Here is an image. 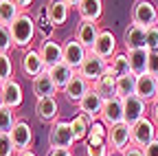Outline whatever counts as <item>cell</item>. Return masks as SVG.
I'll list each match as a JSON object with an SVG mask.
<instances>
[{
  "instance_id": "cell-1",
  "label": "cell",
  "mask_w": 158,
  "mask_h": 156,
  "mask_svg": "<svg viewBox=\"0 0 158 156\" xmlns=\"http://www.w3.org/2000/svg\"><path fill=\"white\" fill-rule=\"evenodd\" d=\"M11 31V37H13V46L15 48H31L33 40H35V35H37V27H35V18L29 13V11H22L15 20L13 24L9 27Z\"/></svg>"
},
{
  "instance_id": "cell-2",
  "label": "cell",
  "mask_w": 158,
  "mask_h": 156,
  "mask_svg": "<svg viewBox=\"0 0 158 156\" xmlns=\"http://www.w3.org/2000/svg\"><path fill=\"white\" fill-rule=\"evenodd\" d=\"M75 143L77 141H75L70 121L57 119L51 123V130H48V147L51 150H73Z\"/></svg>"
},
{
  "instance_id": "cell-3",
  "label": "cell",
  "mask_w": 158,
  "mask_h": 156,
  "mask_svg": "<svg viewBox=\"0 0 158 156\" xmlns=\"http://www.w3.org/2000/svg\"><path fill=\"white\" fill-rule=\"evenodd\" d=\"M130 20H132V24L147 29V27L158 22V7L152 0H136L132 5V11H130Z\"/></svg>"
},
{
  "instance_id": "cell-4",
  "label": "cell",
  "mask_w": 158,
  "mask_h": 156,
  "mask_svg": "<svg viewBox=\"0 0 158 156\" xmlns=\"http://www.w3.org/2000/svg\"><path fill=\"white\" fill-rule=\"evenodd\" d=\"M156 139H158V125L152 121V116H145V119L132 125V145H138L145 150Z\"/></svg>"
},
{
  "instance_id": "cell-5",
  "label": "cell",
  "mask_w": 158,
  "mask_h": 156,
  "mask_svg": "<svg viewBox=\"0 0 158 156\" xmlns=\"http://www.w3.org/2000/svg\"><path fill=\"white\" fill-rule=\"evenodd\" d=\"M11 136V143L15 147V152H22V150H31L33 145V139H35V134H33V128L27 119H18L13 130L9 132Z\"/></svg>"
},
{
  "instance_id": "cell-6",
  "label": "cell",
  "mask_w": 158,
  "mask_h": 156,
  "mask_svg": "<svg viewBox=\"0 0 158 156\" xmlns=\"http://www.w3.org/2000/svg\"><path fill=\"white\" fill-rule=\"evenodd\" d=\"M147 101H143L138 95H130V97H125L123 99V112H125V123L132 128L134 123H138L141 119H145V116H149L147 114Z\"/></svg>"
},
{
  "instance_id": "cell-7",
  "label": "cell",
  "mask_w": 158,
  "mask_h": 156,
  "mask_svg": "<svg viewBox=\"0 0 158 156\" xmlns=\"http://www.w3.org/2000/svg\"><path fill=\"white\" fill-rule=\"evenodd\" d=\"M106 70H108V60H103V57H99V55H94V53H88V57L84 60V64L79 66L77 73L81 75L84 79H88L90 84H94Z\"/></svg>"
},
{
  "instance_id": "cell-8",
  "label": "cell",
  "mask_w": 158,
  "mask_h": 156,
  "mask_svg": "<svg viewBox=\"0 0 158 156\" xmlns=\"http://www.w3.org/2000/svg\"><path fill=\"white\" fill-rule=\"evenodd\" d=\"M108 128L118 125V123H125V112H123V99L121 97H112V99L103 101V110L101 116H99Z\"/></svg>"
},
{
  "instance_id": "cell-9",
  "label": "cell",
  "mask_w": 158,
  "mask_h": 156,
  "mask_svg": "<svg viewBox=\"0 0 158 156\" xmlns=\"http://www.w3.org/2000/svg\"><path fill=\"white\" fill-rule=\"evenodd\" d=\"M62 46H64V62H66L70 68L79 70V66L84 64V60L88 57L90 51H88L84 44H79V42H77V37H70V40L62 42Z\"/></svg>"
},
{
  "instance_id": "cell-10",
  "label": "cell",
  "mask_w": 158,
  "mask_h": 156,
  "mask_svg": "<svg viewBox=\"0 0 158 156\" xmlns=\"http://www.w3.org/2000/svg\"><path fill=\"white\" fill-rule=\"evenodd\" d=\"M103 101H106L103 97L99 95V92H97L94 88H90V90L86 92V97H84V99L77 103V108H79V112H84V114L88 116L90 121H97L99 116H101V110H103Z\"/></svg>"
},
{
  "instance_id": "cell-11",
  "label": "cell",
  "mask_w": 158,
  "mask_h": 156,
  "mask_svg": "<svg viewBox=\"0 0 158 156\" xmlns=\"http://www.w3.org/2000/svg\"><path fill=\"white\" fill-rule=\"evenodd\" d=\"M20 68H22V73L27 75V77H37V75H42L44 70H46V66H44V62H42V55H40V51L37 48H27L24 53H22V60H20Z\"/></svg>"
},
{
  "instance_id": "cell-12",
  "label": "cell",
  "mask_w": 158,
  "mask_h": 156,
  "mask_svg": "<svg viewBox=\"0 0 158 156\" xmlns=\"http://www.w3.org/2000/svg\"><path fill=\"white\" fill-rule=\"evenodd\" d=\"M37 121L42 123H53L59 119V103L55 97H44V99H35V108H33Z\"/></svg>"
},
{
  "instance_id": "cell-13",
  "label": "cell",
  "mask_w": 158,
  "mask_h": 156,
  "mask_svg": "<svg viewBox=\"0 0 158 156\" xmlns=\"http://www.w3.org/2000/svg\"><path fill=\"white\" fill-rule=\"evenodd\" d=\"M37 51H40V55H42V62H44L46 68L64 62V46L57 40H42V44L37 46Z\"/></svg>"
},
{
  "instance_id": "cell-14",
  "label": "cell",
  "mask_w": 158,
  "mask_h": 156,
  "mask_svg": "<svg viewBox=\"0 0 158 156\" xmlns=\"http://www.w3.org/2000/svg\"><path fill=\"white\" fill-rule=\"evenodd\" d=\"M108 145H110V150H116V152H123L125 147H130L132 145V128L127 123L112 125L110 136H108Z\"/></svg>"
},
{
  "instance_id": "cell-15",
  "label": "cell",
  "mask_w": 158,
  "mask_h": 156,
  "mask_svg": "<svg viewBox=\"0 0 158 156\" xmlns=\"http://www.w3.org/2000/svg\"><path fill=\"white\" fill-rule=\"evenodd\" d=\"M99 33H101V27H99V22H86V20H79L77 31H75V37H77V42H79V44H84L88 51H92V46H94V42H97Z\"/></svg>"
},
{
  "instance_id": "cell-16",
  "label": "cell",
  "mask_w": 158,
  "mask_h": 156,
  "mask_svg": "<svg viewBox=\"0 0 158 156\" xmlns=\"http://www.w3.org/2000/svg\"><path fill=\"white\" fill-rule=\"evenodd\" d=\"M90 53L103 57V60H110L114 53H118L116 51V37H114V33L108 31V29H101V33H99V37H97V42H94V46H92Z\"/></svg>"
},
{
  "instance_id": "cell-17",
  "label": "cell",
  "mask_w": 158,
  "mask_h": 156,
  "mask_svg": "<svg viewBox=\"0 0 158 156\" xmlns=\"http://www.w3.org/2000/svg\"><path fill=\"white\" fill-rule=\"evenodd\" d=\"M90 88H92V84H90L88 79H84V77L77 73L73 79L68 82V86H66L62 92H64V97H66L70 103H79V101H81L84 97H86V92H88Z\"/></svg>"
},
{
  "instance_id": "cell-18",
  "label": "cell",
  "mask_w": 158,
  "mask_h": 156,
  "mask_svg": "<svg viewBox=\"0 0 158 156\" xmlns=\"http://www.w3.org/2000/svg\"><path fill=\"white\" fill-rule=\"evenodd\" d=\"M31 90L35 95V99H44V97H55L59 90L53 82V77L48 75V70H44L42 75H37L31 79Z\"/></svg>"
},
{
  "instance_id": "cell-19",
  "label": "cell",
  "mask_w": 158,
  "mask_h": 156,
  "mask_svg": "<svg viewBox=\"0 0 158 156\" xmlns=\"http://www.w3.org/2000/svg\"><path fill=\"white\" fill-rule=\"evenodd\" d=\"M46 15H48V20L55 24V27H64L68 20H70V7L64 2V0H48L46 7H44Z\"/></svg>"
},
{
  "instance_id": "cell-20",
  "label": "cell",
  "mask_w": 158,
  "mask_h": 156,
  "mask_svg": "<svg viewBox=\"0 0 158 156\" xmlns=\"http://www.w3.org/2000/svg\"><path fill=\"white\" fill-rule=\"evenodd\" d=\"M136 95L141 97L143 101L152 103L154 99H158V79L152 77L149 73L138 75L136 77Z\"/></svg>"
},
{
  "instance_id": "cell-21",
  "label": "cell",
  "mask_w": 158,
  "mask_h": 156,
  "mask_svg": "<svg viewBox=\"0 0 158 156\" xmlns=\"http://www.w3.org/2000/svg\"><path fill=\"white\" fill-rule=\"evenodd\" d=\"M24 101V95H22V86H20L18 79H9L2 84V103L9 106L11 110H18Z\"/></svg>"
},
{
  "instance_id": "cell-22",
  "label": "cell",
  "mask_w": 158,
  "mask_h": 156,
  "mask_svg": "<svg viewBox=\"0 0 158 156\" xmlns=\"http://www.w3.org/2000/svg\"><path fill=\"white\" fill-rule=\"evenodd\" d=\"M147 29L138 27V24H130L125 31H123V44H125V51H134V48H147Z\"/></svg>"
},
{
  "instance_id": "cell-23",
  "label": "cell",
  "mask_w": 158,
  "mask_h": 156,
  "mask_svg": "<svg viewBox=\"0 0 158 156\" xmlns=\"http://www.w3.org/2000/svg\"><path fill=\"white\" fill-rule=\"evenodd\" d=\"M79 20L86 22H99L103 18V0H81L77 7Z\"/></svg>"
},
{
  "instance_id": "cell-24",
  "label": "cell",
  "mask_w": 158,
  "mask_h": 156,
  "mask_svg": "<svg viewBox=\"0 0 158 156\" xmlns=\"http://www.w3.org/2000/svg\"><path fill=\"white\" fill-rule=\"evenodd\" d=\"M127 60H130V73L132 75H145L147 73V64H149V51L147 48H134V51H125Z\"/></svg>"
},
{
  "instance_id": "cell-25",
  "label": "cell",
  "mask_w": 158,
  "mask_h": 156,
  "mask_svg": "<svg viewBox=\"0 0 158 156\" xmlns=\"http://www.w3.org/2000/svg\"><path fill=\"white\" fill-rule=\"evenodd\" d=\"M46 70H48V75L53 77V82H55L57 90H64V88L68 86V82L77 75V70L70 68L66 62H59V64H55V66H51V68H46Z\"/></svg>"
},
{
  "instance_id": "cell-26",
  "label": "cell",
  "mask_w": 158,
  "mask_h": 156,
  "mask_svg": "<svg viewBox=\"0 0 158 156\" xmlns=\"http://www.w3.org/2000/svg\"><path fill=\"white\" fill-rule=\"evenodd\" d=\"M92 88L101 95L103 99H112V97H116V77H114L110 70H106V73L92 84Z\"/></svg>"
},
{
  "instance_id": "cell-27",
  "label": "cell",
  "mask_w": 158,
  "mask_h": 156,
  "mask_svg": "<svg viewBox=\"0 0 158 156\" xmlns=\"http://www.w3.org/2000/svg\"><path fill=\"white\" fill-rule=\"evenodd\" d=\"M90 125H92V121L88 119L84 112H77L73 119H70V128H73V134H75V141H77V143L88 139V134H90Z\"/></svg>"
},
{
  "instance_id": "cell-28",
  "label": "cell",
  "mask_w": 158,
  "mask_h": 156,
  "mask_svg": "<svg viewBox=\"0 0 158 156\" xmlns=\"http://www.w3.org/2000/svg\"><path fill=\"white\" fill-rule=\"evenodd\" d=\"M108 70L114 77H123L130 73V60H127V53H114L110 60H108Z\"/></svg>"
},
{
  "instance_id": "cell-29",
  "label": "cell",
  "mask_w": 158,
  "mask_h": 156,
  "mask_svg": "<svg viewBox=\"0 0 158 156\" xmlns=\"http://www.w3.org/2000/svg\"><path fill=\"white\" fill-rule=\"evenodd\" d=\"M22 13V9H20L13 0H0V24L5 27H11L13 20Z\"/></svg>"
},
{
  "instance_id": "cell-30",
  "label": "cell",
  "mask_w": 158,
  "mask_h": 156,
  "mask_svg": "<svg viewBox=\"0 0 158 156\" xmlns=\"http://www.w3.org/2000/svg\"><path fill=\"white\" fill-rule=\"evenodd\" d=\"M35 27H37L40 40H53V33H55L57 27L48 20L46 11H37V15H35Z\"/></svg>"
},
{
  "instance_id": "cell-31",
  "label": "cell",
  "mask_w": 158,
  "mask_h": 156,
  "mask_svg": "<svg viewBox=\"0 0 158 156\" xmlns=\"http://www.w3.org/2000/svg\"><path fill=\"white\" fill-rule=\"evenodd\" d=\"M130 95H136V75L127 73L123 77H116V97L125 99Z\"/></svg>"
},
{
  "instance_id": "cell-32",
  "label": "cell",
  "mask_w": 158,
  "mask_h": 156,
  "mask_svg": "<svg viewBox=\"0 0 158 156\" xmlns=\"http://www.w3.org/2000/svg\"><path fill=\"white\" fill-rule=\"evenodd\" d=\"M15 110H11L9 106H0V134H9L15 125Z\"/></svg>"
},
{
  "instance_id": "cell-33",
  "label": "cell",
  "mask_w": 158,
  "mask_h": 156,
  "mask_svg": "<svg viewBox=\"0 0 158 156\" xmlns=\"http://www.w3.org/2000/svg\"><path fill=\"white\" fill-rule=\"evenodd\" d=\"M13 79V60L9 53H0V84Z\"/></svg>"
},
{
  "instance_id": "cell-34",
  "label": "cell",
  "mask_w": 158,
  "mask_h": 156,
  "mask_svg": "<svg viewBox=\"0 0 158 156\" xmlns=\"http://www.w3.org/2000/svg\"><path fill=\"white\" fill-rule=\"evenodd\" d=\"M11 48H15L11 31H9V27L0 24V53H11Z\"/></svg>"
},
{
  "instance_id": "cell-35",
  "label": "cell",
  "mask_w": 158,
  "mask_h": 156,
  "mask_svg": "<svg viewBox=\"0 0 158 156\" xmlns=\"http://www.w3.org/2000/svg\"><path fill=\"white\" fill-rule=\"evenodd\" d=\"M0 156H15V147L9 134H0Z\"/></svg>"
},
{
  "instance_id": "cell-36",
  "label": "cell",
  "mask_w": 158,
  "mask_h": 156,
  "mask_svg": "<svg viewBox=\"0 0 158 156\" xmlns=\"http://www.w3.org/2000/svg\"><path fill=\"white\" fill-rule=\"evenodd\" d=\"M145 42H147V51H158V24L147 27V37H145Z\"/></svg>"
},
{
  "instance_id": "cell-37",
  "label": "cell",
  "mask_w": 158,
  "mask_h": 156,
  "mask_svg": "<svg viewBox=\"0 0 158 156\" xmlns=\"http://www.w3.org/2000/svg\"><path fill=\"white\" fill-rule=\"evenodd\" d=\"M90 134L101 136V139H106V141H108V136H110V128H108L101 119H97V121H92V125H90Z\"/></svg>"
},
{
  "instance_id": "cell-38",
  "label": "cell",
  "mask_w": 158,
  "mask_h": 156,
  "mask_svg": "<svg viewBox=\"0 0 158 156\" xmlns=\"http://www.w3.org/2000/svg\"><path fill=\"white\" fill-rule=\"evenodd\" d=\"M86 156H108L110 154V145L103 143V145H86Z\"/></svg>"
},
{
  "instance_id": "cell-39",
  "label": "cell",
  "mask_w": 158,
  "mask_h": 156,
  "mask_svg": "<svg viewBox=\"0 0 158 156\" xmlns=\"http://www.w3.org/2000/svg\"><path fill=\"white\" fill-rule=\"evenodd\" d=\"M147 73L158 79V51H149V64H147Z\"/></svg>"
},
{
  "instance_id": "cell-40",
  "label": "cell",
  "mask_w": 158,
  "mask_h": 156,
  "mask_svg": "<svg viewBox=\"0 0 158 156\" xmlns=\"http://www.w3.org/2000/svg\"><path fill=\"white\" fill-rule=\"evenodd\" d=\"M123 156H145V150L138 147V145H130L123 150Z\"/></svg>"
},
{
  "instance_id": "cell-41",
  "label": "cell",
  "mask_w": 158,
  "mask_h": 156,
  "mask_svg": "<svg viewBox=\"0 0 158 156\" xmlns=\"http://www.w3.org/2000/svg\"><path fill=\"white\" fill-rule=\"evenodd\" d=\"M86 145H103V143H108L106 139H101V136H94V134H88V139L84 141Z\"/></svg>"
},
{
  "instance_id": "cell-42",
  "label": "cell",
  "mask_w": 158,
  "mask_h": 156,
  "mask_svg": "<svg viewBox=\"0 0 158 156\" xmlns=\"http://www.w3.org/2000/svg\"><path fill=\"white\" fill-rule=\"evenodd\" d=\"M149 116H152V121L158 125V99H154L149 103Z\"/></svg>"
},
{
  "instance_id": "cell-43",
  "label": "cell",
  "mask_w": 158,
  "mask_h": 156,
  "mask_svg": "<svg viewBox=\"0 0 158 156\" xmlns=\"http://www.w3.org/2000/svg\"><path fill=\"white\" fill-rule=\"evenodd\" d=\"M46 156H75V154H73V150H51L48 147Z\"/></svg>"
},
{
  "instance_id": "cell-44",
  "label": "cell",
  "mask_w": 158,
  "mask_h": 156,
  "mask_svg": "<svg viewBox=\"0 0 158 156\" xmlns=\"http://www.w3.org/2000/svg\"><path fill=\"white\" fill-rule=\"evenodd\" d=\"M145 156H158V139L145 147Z\"/></svg>"
},
{
  "instance_id": "cell-45",
  "label": "cell",
  "mask_w": 158,
  "mask_h": 156,
  "mask_svg": "<svg viewBox=\"0 0 158 156\" xmlns=\"http://www.w3.org/2000/svg\"><path fill=\"white\" fill-rule=\"evenodd\" d=\"M13 2H15L20 9H22V11H29V9H31V5L35 2V0H13Z\"/></svg>"
},
{
  "instance_id": "cell-46",
  "label": "cell",
  "mask_w": 158,
  "mask_h": 156,
  "mask_svg": "<svg viewBox=\"0 0 158 156\" xmlns=\"http://www.w3.org/2000/svg\"><path fill=\"white\" fill-rule=\"evenodd\" d=\"M15 156H37L33 150H22V152H15Z\"/></svg>"
},
{
  "instance_id": "cell-47",
  "label": "cell",
  "mask_w": 158,
  "mask_h": 156,
  "mask_svg": "<svg viewBox=\"0 0 158 156\" xmlns=\"http://www.w3.org/2000/svg\"><path fill=\"white\" fill-rule=\"evenodd\" d=\"M64 2H66V5H68L70 9H77V7H79V2H81V0H64Z\"/></svg>"
},
{
  "instance_id": "cell-48",
  "label": "cell",
  "mask_w": 158,
  "mask_h": 156,
  "mask_svg": "<svg viewBox=\"0 0 158 156\" xmlns=\"http://www.w3.org/2000/svg\"><path fill=\"white\" fill-rule=\"evenodd\" d=\"M108 156H123V152H116V150H110V154Z\"/></svg>"
},
{
  "instance_id": "cell-49",
  "label": "cell",
  "mask_w": 158,
  "mask_h": 156,
  "mask_svg": "<svg viewBox=\"0 0 158 156\" xmlns=\"http://www.w3.org/2000/svg\"><path fill=\"white\" fill-rule=\"evenodd\" d=\"M0 106H2V84H0Z\"/></svg>"
},
{
  "instance_id": "cell-50",
  "label": "cell",
  "mask_w": 158,
  "mask_h": 156,
  "mask_svg": "<svg viewBox=\"0 0 158 156\" xmlns=\"http://www.w3.org/2000/svg\"><path fill=\"white\" fill-rule=\"evenodd\" d=\"M156 24H158V22H156Z\"/></svg>"
}]
</instances>
